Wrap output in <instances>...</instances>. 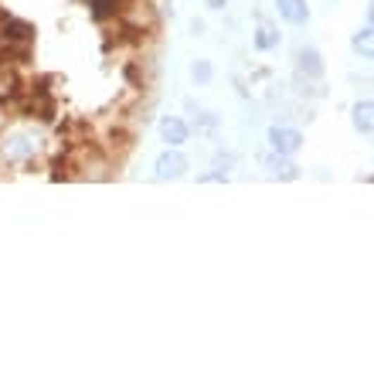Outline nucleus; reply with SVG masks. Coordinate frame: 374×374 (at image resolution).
Here are the masks:
<instances>
[{
	"instance_id": "nucleus-2",
	"label": "nucleus",
	"mask_w": 374,
	"mask_h": 374,
	"mask_svg": "<svg viewBox=\"0 0 374 374\" xmlns=\"http://www.w3.org/2000/svg\"><path fill=\"white\" fill-rule=\"evenodd\" d=\"M180 167H184V157H177V154L163 157V160H160V177H167V174H180Z\"/></svg>"
},
{
	"instance_id": "nucleus-1",
	"label": "nucleus",
	"mask_w": 374,
	"mask_h": 374,
	"mask_svg": "<svg viewBox=\"0 0 374 374\" xmlns=\"http://www.w3.org/2000/svg\"><path fill=\"white\" fill-rule=\"evenodd\" d=\"M154 0H0V177L113 174L154 106Z\"/></svg>"
},
{
	"instance_id": "nucleus-7",
	"label": "nucleus",
	"mask_w": 374,
	"mask_h": 374,
	"mask_svg": "<svg viewBox=\"0 0 374 374\" xmlns=\"http://www.w3.org/2000/svg\"><path fill=\"white\" fill-rule=\"evenodd\" d=\"M211 4H221V0H211Z\"/></svg>"
},
{
	"instance_id": "nucleus-3",
	"label": "nucleus",
	"mask_w": 374,
	"mask_h": 374,
	"mask_svg": "<svg viewBox=\"0 0 374 374\" xmlns=\"http://www.w3.org/2000/svg\"><path fill=\"white\" fill-rule=\"evenodd\" d=\"M273 139H276V147L279 150H286V154H293L296 147H299V137H296V133H273Z\"/></svg>"
},
{
	"instance_id": "nucleus-6",
	"label": "nucleus",
	"mask_w": 374,
	"mask_h": 374,
	"mask_svg": "<svg viewBox=\"0 0 374 374\" xmlns=\"http://www.w3.org/2000/svg\"><path fill=\"white\" fill-rule=\"evenodd\" d=\"M163 137L174 139V143H180V139H184V126H180L177 119H174V123H167V126H163Z\"/></svg>"
},
{
	"instance_id": "nucleus-5",
	"label": "nucleus",
	"mask_w": 374,
	"mask_h": 374,
	"mask_svg": "<svg viewBox=\"0 0 374 374\" xmlns=\"http://www.w3.org/2000/svg\"><path fill=\"white\" fill-rule=\"evenodd\" d=\"M299 7H303L299 0H282V14H286L289 20H303V18H306V11H299Z\"/></svg>"
},
{
	"instance_id": "nucleus-4",
	"label": "nucleus",
	"mask_w": 374,
	"mask_h": 374,
	"mask_svg": "<svg viewBox=\"0 0 374 374\" xmlns=\"http://www.w3.org/2000/svg\"><path fill=\"white\" fill-rule=\"evenodd\" d=\"M357 130H364V133H371V102H364V106H357Z\"/></svg>"
}]
</instances>
